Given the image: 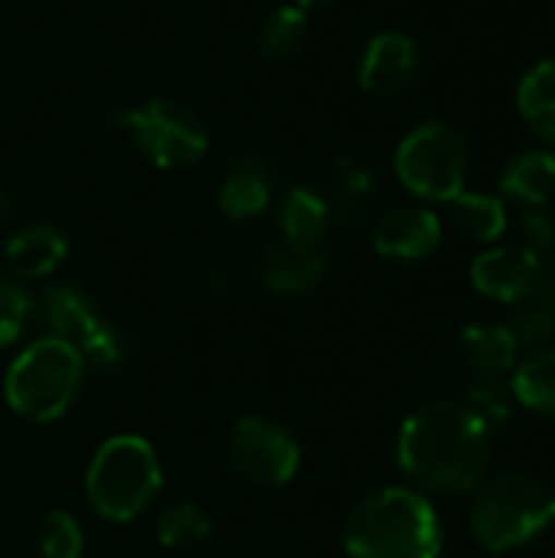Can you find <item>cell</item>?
I'll return each instance as SVG.
<instances>
[{"instance_id": "cell-1", "label": "cell", "mask_w": 555, "mask_h": 558, "mask_svg": "<svg viewBox=\"0 0 555 558\" xmlns=\"http://www.w3.org/2000/svg\"><path fill=\"white\" fill-rule=\"evenodd\" d=\"M396 464L425 497L474 494L494 464V428L464 402L435 399L406 415L396 438Z\"/></svg>"}, {"instance_id": "cell-2", "label": "cell", "mask_w": 555, "mask_h": 558, "mask_svg": "<svg viewBox=\"0 0 555 558\" xmlns=\"http://www.w3.org/2000/svg\"><path fill=\"white\" fill-rule=\"evenodd\" d=\"M350 558H442L445 526L435 504L415 487H379L343 520Z\"/></svg>"}, {"instance_id": "cell-3", "label": "cell", "mask_w": 555, "mask_h": 558, "mask_svg": "<svg viewBox=\"0 0 555 558\" xmlns=\"http://www.w3.org/2000/svg\"><path fill=\"white\" fill-rule=\"evenodd\" d=\"M555 526V484L536 471H504L484 477L468 507L471 539L491 553L507 556Z\"/></svg>"}, {"instance_id": "cell-4", "label": "cell", "mask_w": 555, "mask_h": 558, "mask_svg": "<svg viewBox=\"0 0 555 558\" xmlns=\"http://www.w3.org/2000/svg\"><path fill=\"white\" fill-rule=\"evenodd\" d=\"M164 490V468L154 445L141 435H114L101 441L85 468L88 507L108 523L144 517Z\"/></svg>"}, {"instance_id": "cell-5", "label": "cell", "mask_w": 555, "mask_h": 558, "mask_svg": "<svg viewBox=\"0 0 555 558\" xmlns=\"http://www.w3.org/2000/svg\"><path fill=\"white\" fill-rule=\"evenodd\" d=\"M85 386L82 353L56 337H39L23 347L3 379V399L23 422L46 425L62 418Z\"/></svg>"}, {"instance_id": "cell-6", "label": "cell", "mask_w": 555, "mask_h": 558, "mask_svg": "<svg viewBox=\"0 0 555 558\" xmlns=\"http://www.w3.org/2000/svg\"><path fill=\"white\" fill-rule=\"evenodd\" d=\"M468 141L445 121H425L402 137L396 150L399 183L425 203H451L468 183Z\"/></svg>"}, {"instance_id": "cell-7", "label": "cell", "mask_w": 555, "mask_h": 558, "mask_svg": "<svg viewBox=\"0 0 555 558\" xmlns=\"http://www.w3.org/2000/svg\"><path fill=\"white\" fill-rule=\"evenodd\" d=\"M124 128L144 160L160 170L193 167L209 147L203 121L186 105L170 98H154L141 108H128Z\"/></svg>"}, {"instance_id": "cell-8", "label": "cell", "mask_w": 555, "mask_h": 558, "mask_svg": "<svg viewBox=\"0 0 555 558\" xmlns=\"http://www.w3.org/2000/svg\"><path fill=\"white\" fill-rule=\"evenodd\" d=\"M229 464L255 487H285L301 471V445L268 415H242L226 441Z\"/></svg>"}, {"instance_id": "cell-9", "label": "cell", "mask_w": 555, "mask_h": 558, "mask_svg": "<svg viewBox=\"0 0 555 558\" xmlns=\"http://www.w3.org/2000/svg\"><path fill=\"white\" fill-rule=\"evenodd\" d=\"M546 265L520 245H494L471 262V284L481 298L510 307L543 278Z\"/></svg>"}, {"instance_id": "cell-10", "label": "cell", "mask_w": 555, "mask_h": 558, "mask_svg": "<svg viewBox=\"0 0 555 558\" xmlns=\"http://www.w3.org/2000/svg\"><path fill=\"white\" fill-rule=\"evenodd\" d=\"M442 219L425 206L389 209L373 229V248L389 262H422L442 245Z\"/></svg>"}, {"instance_id": "cell-11", "label": "cell", "mask_w": 555, "mask_h": 558, "mask_svg": "<svg viewBox=\"0 0 555 558\" xmlns=\"http://www.w3.org/2000/svg\"><path fill=\"white\" fill-rule=\"evenodd\" d=\"M419 72V49L406 33H379L366 43L360 59V88L376 98L402 95Z\"/></svg>"}, {"instance_id": "cell-12", "label": "cell", "mask_w": 555, "mask_h": 558, "mask_svg": "<svg viewBox=\"0 0 555 558\" xmlns=\"http://www.w3.org/2000/svg\"><path fill=\"white\" fill-rule=\"evenodd\" d=\"M458 356L461 366L468 369L471 379H497V383H510L523 347L517 343V337L510 333L507 324L497 320H478L471 327L461 330L458 337Z\"/></svg>"}, {"instance_id": "cell-13", "label": "cell", "mask_w": 555, "mask_h": 558, "mask_svg": "<svg viewBox=\"0 0 555 558\" xmlns=\"http://www.w3.org/2000/svg\"><path fill=\"white\" fill-rule=\"evenodd\" d=\"M258 281L278 298H301L314 291L327 278V255L324 252H301L288 242H272L258 252L255 262Z\"/></svg>"}, {"instance_id": "cell-14", "label": "cell", "mask_w": 555, "mask_h": 558, "mask_svg": "<svg viewBox=\"0 0 555 558\" xmlns=\"http://www.w3.org/2000/svg\"><path fill=\"white\" fill-rule=\"evenodd\" d=\"M69 258V239L62 229L36 222L13 232L3 245V262L20 281H39L62 268Z\"/></svg>"}, {"instance_id": "cell-15", "label": "cell", "mask_w": 555, "mask_h": 558, "mask_svg": "<svg viewBox=\"0 0 555 558\" xmlns=\"http://www.w3.org/2000/svg\"><path fill=\"white\" fill-rule=\"evenodd\" d=\"M36 304H39V324L46 337L65 340L75 350L105 320L92 294L75 284H46Z\"/></svg>"}, {"instance_id": "cell-16", "label": "cell", "mask_w": 555, "mask_h": 558, "mask_svg": "<svg viewBox=\"0 0 555 558\" xmlns=\"http://www.w3.org/2000/svg\"><path fill=\"white\" fill-rule=\"evenodd\" d=\"M507 327L523 350L550 347L555 337V262L546 265L543 278L517 304H510Z\"/></svg>"}, {"instance_id": "cell-17", "label": "cell", "mask_w": 555, "mask_h": 558, "mask_svg": "<svg viewBox=\"0 0 555 558\" xmlns=\"http://www.w3.org/2000/svg\"><path fill=\"white\" fill-rule=\"evenodd\" d=\"M497 186L507 199H517L530 209H543L555 196V154L536 147L510 157L497 177Z\"/></svg>"}, {"instance_id": "cell-18", "label": "cell", "mask_w": 555, "mask_h": 558, "mask_svg": "<svg viewBox=\"0 0 555 558\" xmlns=\"http://www.w3.org/2000/svg\"><path fill=\"white\" fill-rule=\"evenodd\" d=\"M281 242L301 252H317L330 229V206L307 186H294L281 203Z\"/></svg>"}, {"instance_id": "cell-19", "label": "cell", "mask_w": 555, "mask_h": 558, "mask_svg": "<svg viewBox=\"0 0 555 558\" xmlns=\"http://www.w3.org/2000/svg\"><path fill=\"white\" fill-rule=\"evenodd\" d=\"M514 402L540 418L555 422V347H540L520 356L510 376Z\"/></svg>"}, {"instance_id": "cell-20", "label": "cell", "mask_w": 555, "mask_h": 558, "mask_svg": "<svg viewBox=\"0 0 555 558\" xmlns=\"http://www.w3.org/2000/svg\"><path fill=\"white\" fill-rule=\"evenodd\" d=\"M451 226L461 239L474 245H494L504 239L510 216L507 203L494 193H461L451 199Z\"/></svg>"}, {"instance_id": "cell-21", "label": "cell", "mask_w": 555, "mask_h": 558, "mask_svg": "<svg viewBox=\"0 0 555 558\" xmlns=\"http://www.w3.org/2000/svg\"><path fill=\"white\" fill-rule=\"evenodd\" d=\"M268 203H272V183H268L265 170L252 160L232 163L219 186V209L229 219L245 222V219L262 216L268 209Z\"/></svg>"}, {"instance_id": "cell-22", "label": "cell", "mask_w": 555, "mask_h": 558, "mask_svg": "<svg viewBox=\"0 0 555 558\" xmlns=\"http://www.w3.org/2000/svg\"><path fill=\"white\" fill-rule=\"evenodd\" d=\"M517 105H520V118L527 121V128L540 141L555 144V59H543L523 75Z\"/></svg>"}, {"instance_id": "cell-23", "label": "cell", "mask_w": 555, "mask_h": 558, "mask_svg": "<svg viewBox=\"0 0 555 558\" xmlns=\"http://www.w3.org/2000/svg\"><path fill=\"white\" fill-rule=\"evenodd\" d=\"M157 543L167 553H196L200 546L209 543L213 536V520L209 513L193 504V500H180L160 510L157 523H154Z\"/></svg>"}, {"instance_id": "cell-24", "label": "cell", "mask_w": 555, "mask_h": 558, "mask_svg": "<svg viewBox=\"0 0 555 558\" xmlns=\"http://www.w3.org/2000/svg\"><path fill=\"white\" fill-rule=\"evenodd\" d=\"M307 36H311L307 10L288 3V7L272 10V13L258 23L255 43H258V52H262L265 59L285 62V59H294V56L307 46Z\"/></svg>"}, {"instance_id": "cell-25", "label": "cell", "mask_w": 555, "mask_h": 558, "mask_svg": "<svg viewBox=\"0 0 555 558\" xmlns=\"http://www.w3.org/2000/svg\"><path fill=\"white\" fill-rule=\"evenodd\" d=\"M36 317V294L20 278H0V347H16Z\"/></svg>"}, {"instance_id": "cell-26", "label": "cell", "mask_w": 555, "mask_h": 558, "mask_svg": "<svg viewBox=\"0 0 555 558\" xmlns=\"http://www.w3.org/2000/svg\"><path fill=\"white\" fill-rule=\"evenodd\" d=\"M79 353L85 360V369H95L101 376H111L118 369L128 366L131 360V340L124 333V327L111 324L108 317L79 343Z\"/></svg>"}, {"instance_id": "cell-27", "label": "cell", "mask_w": 555, "mask_h": 558, "mask_svg": "<svg viewBox=\"0 0 555 558\" xmlns=\"http://www.w3.org/2000/svg\"><path fill=\"white\" fill-rule=\"evenodd\" d=\"M36 549L43 558H82L85 536H82L79 520L65 510L46 513L36 533Z\"/></svg>"}, {"instance_id": "cell-28", "label": "cell", "mask_w": 555, "mask_h": 558, "mask_svg": "<svg viewBox=\"0 0 555 558\" xmlns=\"http://www.w3.org/2000/svg\"><path fill=\"white\" fill-rule=\"evenodd\" d=\"M464 405L481 415L491 428L504 425L514 415V392L510 383H497V379H471L464 389Z\"/></svg>"}, {"instance_id": "cell-29", "label": "cell", "mask_w": 555, "mask_h": 558, "mask_svg": "<svg viewBox=\"0 0 555 558\" xmlns=\"http://www.w3.org/2000/svg\"><path fill=\"white\" fill-rule=\"evenodd\" d=\"M520 248L536 255L540 262H550L555 255V222L543 209H527L520 222Z\"/></svg>"}, {"instance_id": "cell-30", "label": "cell", "mask_w": 555, "mask_h": 558, "mask_svg": "<svg viewBox=\"0 0 555 558\" xmlns=\"http://www.w3.org/2000/svg\"><path fill=\"white\" fill-rule=\"evenodd\" d=\"M7 219H10V196H7V190L0 186V232H3V226H7Z\"/></svg>"}, {"instance_id": "cell-31", "label": "cell", "mask_w": 555, "mask_h": 558, "mask_svg": "<svg viewBox=\"0 0 555 558\" xmlns=\"http://www.w3.org/2000/svg\"><path fill=\"white\" fill-rule=\"evenodd\" d=\"M334 0H294V7L301 10H321V7H330Z\"/></svg>"}]
</instances>
